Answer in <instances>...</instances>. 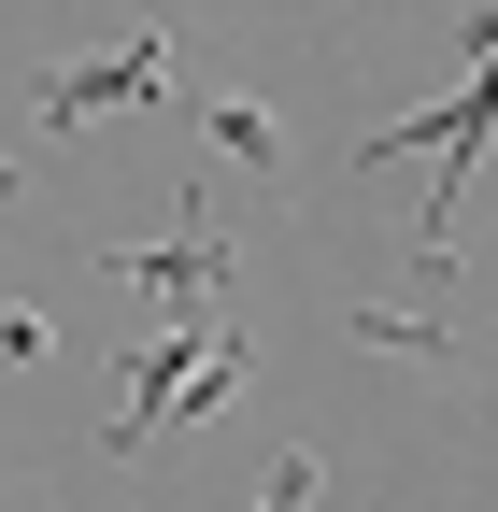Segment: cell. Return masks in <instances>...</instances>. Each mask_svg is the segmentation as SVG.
Here are the masks:
<instances>
[{"label":"cell","instance_id":"6da1fadb","mask_svg":"<svg viewBox=\"0 0 498 512\" xmlns=\"http://www.w3.org/2000/svg\"><path fill=\"white\" fill-rule=\"evenodd\" d=\"M456 43H470V86H456L442 114L370 128V157H385V171H399V157H427V228H413V285H427V299L456 285V185H470V157L498 143V15H470Z\"/></svg>","mask_w":498,"mask_h":512},{"label":"cell","instance_id":"7a4b0ae2","mask_svg":"<svg viewBox=\"0 0 498 512\" xmlns=\"http://www.w3.org/2000/svg\"><path fill=\"white\" fill-rule=\"evenodd\" d=\"M100 271H114V285H143V299L171 313V328H214V285H228V228H200V214H185L171 242H114Z\"/></svg>","mask_w":498,"mask_h":512},{"label":"cell","instance_id":"3957f363","mask_svg":"<svg viewBox=\"0 0 498 512\" xmlns=\"http://www.w3.org/2000/svg\"><path fill=\"white\" fill-rule=\"evenodd\" d=\"M129 100H171V29H129L114 57H86V72H43V86H29L43 128H86V114H129Z\"/></svg>","mask_w":498,"mask_h":512},{"label":"cell","instance_id":"277c9868","mask_svg":"<svg viewBox=\"0 0 498 512\" xmlns=\"http://www.w3.org/2000/svg\"><path fill=\"white\" fill-rule=\"evenodd\" d=\"M200 143H214V171H285L271 100H242V86H200Z\"/></svg>","mask_w":498,"mask_h":512},{"label":"cell","instance_id":"5b68a950","mask_svg":"<svg viewBox=\"0 0 498 512\" xmlns=\"http://www.w3.org/2000/svg\"><path fill=\"white\" fill-rule=\"evenodd\" d=\"M342 328H356V342H385V356H427V370L456 356V342H442V313H427V299H356Z\"/></svg>","mask_w":498,"mask_h":512},{"label":"cell","instance_id":"8992f818","mask_svg":"<svg viewBox=\"0 0 498 512\" xmlns=\"http://www.w3.org/2000/svg\"><path fill=\"white\" fill-rule=\"evenodd\" d=\"M314 498H328V470H314V456H299V441H285V456L257 470V512H314Z\"/></svg>","mask_w":498,"mask_h":512},{"label":"cell","instance_id":"52a82bcc","mask_svg":"<svg viewBox=\"0 0 498 512\" xmlns=\"http://www.w3.org/2000/svg\"><path fill=\"white\" fill-rule=\"evenodd\" d=\"M0 185H15V157H0Z\"/></svg>","mask_w":498,"mask_h":512}]
</instances>
